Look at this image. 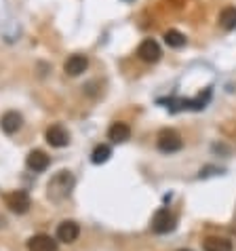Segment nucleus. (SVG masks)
Returning a JSON list of instances; mask_svg holds the SVG:
<instances>
[{"mask_svg": "<svg viewBox=\"0 0 236 251\" xmlns=\"http://www.w3.org/2000/svg\"><path fill=\"white\" fill-rule=\"evenodd\" d=\"M110 156H112V148H110L108 144H99V146H95V150L91 154V160L95 165H101V163H106Z\"/></svg>", "mask_w": 236, "mask_h": 251, "instance_id": "dca6fc26", "label": "nucleus"}, {"mask_svg": "<svg viewBox=\"0 0 236 251\" xmlns=\"http://www.w3.org/2000/svg\"><path fill=\"white\" fill-rule=\"evenodd\" d=\"M108 137L112 139L114 144H124V142H127V139L131 137L129 125H124V123H114L112 127L108 129Z\"/></svg>", "mask_w": 236, "mask_h": 251, "instance_id": "f8f14e48", "label": "nucleus"}, {"mask_svg": "<svg viewBox=\"0 0 236 251\" xmlns=\"http://www.w3.org/2000/svg\"><path fill=\"white\" fill-rule=\"evenodd\" d=\"M74 186H76V179H74V176L70 171H66V169L57 171L51 179H48V184H47V197L51 201H55V203L66 201L72 194Z\"/></svg>", "mask_w": 236, "mask_h": 251, "instance_id": "f257e3e1", "label": "nucleus"}, {"mask_svg": "<svg viewBox=\"0 0 236 251\" xmlns=\"http://www.w3.org/2000/svg\"><path fill=\"white\" fill-rule=\"evenodd\" d=\"M45 137H47L48 146H53V148H66V146L70 144V133H68L61 125H53V127H48Z\"/></svg>", "mask_w": 236, "mask_h": 251, "instance_id": "423d86ee", "label": "nucleus"}, {"mask_svg": "<svg viewBox=\"0 0 236 251\" xmlns=\"http://www.w3.org/2000/svg\"><path fill=\"white\" fill-rule=\"evenodd\" d=\"M6 207L15 213H27V209L32 207V201H30V194L25 190H15V192H9L6 194Z\"/></svg>", "mask_w": 236, "mask_h": 251, "instance_id": "20e7f679", "label": "nucleus"}, {"mask_svg": "<svg viewBox=\"0 0 236 251\" xmlns=\"http://www.w3.org/2000/svg\"><path fill=\"white\" fill-rule=\"evenodd\" d=\"M186 34H182L179 30H166L165 32V43L169 45L171 49H182L186 45Z\"/></svg>", "mask_w": 236, "mask_h": 251, "instance_id": "2eb2a0df", "label": "nucleus"}, {"mask_svg": "<svg viewBox=\"0 0 236 251\" xmlns=\"http://www.w3.org/2000/svg\"><path fill=\"white\" fill-rule=\"evenodd\" d=\"M87 68H89V59L85 55H78V53L72 55V57H68L66 64H64V70H66L68 76H80L82 72H87Z\"/></svg>", "mask_w": 236, "mask_h": 251, "instance_id": "9d476101", "label": "nucleus"}, {"mask_svg": "<svg viewBox=\"0 0 236 251\" xmlns=\"http://www.w3.org/2000/svg\"><path fill=\"white\" fill-rule=\"evenodd\" d=\"M161 47H158L156 40H152V38H145L143 43L137 47V57H140L142 61H145V64H156L158 59H161Z\"/></svg>", "mask_w": 236, "mask_h": 251, "instance_id": "39448f33", "label": "nucleus"}, {"mask_svg": "<svg viewBox=\"0 0 236 251\" xmlns=\"http://www.w3.org/2000/svg\"><path fill=\"white\" fill-rule=\"evenodd\" d=\"M179 251H190V249H179Z\"/></svg>", "mask_w": 236, "mask_h": 251, "instance_id": "a211bd4d", "label": "nucleus"}, {"mask_svg": "<svg viewBox=\"0 0 236 251\" xmlns=\"http://www.w3.org/2000/svg\"><path fill=\"white\" fill-rule=\"evenodd\" d=\"M78 234H80V226L76 224L74 220H64L57 226V232H55L57 241H61V243H74L78 239Z\"/></svg>", "mask_w": 236, "mask_h": 251, "instance_id": "0eeeda50", "label": "nucleus"}, {"mask_svg": "<svg viewBox=\"0 0 236 251\" xmlns=\"http://www.w3.org/2000/svg\"><path fill=\"white\" fill-rule=\"evenodd\" d=\"M205 251H232V241L224 239V236H209L203 243Z\"/></svg>", "mask_w": 236, "mask_h": 251, "instance_id": "ddd939ff", "label": "nucleus"}, {"mask_svg": "<svg viewBox=\"0 0 236 251\" xmlns=\"http://www.w3.org/2000/svg\"><path fill=\"white\" fill-rule=\"evenodd\" d=\"M0 127H2V131L6 135L17 133V131L24 127V116L19 112H15V110H9V112H4L2 118H0Z\"/></svg>", "mask_w": 236, "mask_h": 251, "instance_id": "6e6552de", "label": "nucleus"}, {"mask_svg": "<svg viewBox=\"0 0 236 251\" xmlns=\"http://www.w3.org/2000/svg\"><path fill=\"white\" fill-rule=\"evenodd\" d=\"M124 2H135V0H124Z\"/></svg>", "mask_w": 236, "mask_h": 251, "instance_id": "f3484780", "label": "nucleus"}, {"mask_svg": "<svg viewBox=\"0 0 236 251\" xmlns=\"http://www.w3.org/2000/svg\"><path fill=\"white\" fill-rule=\"evenodd\" d=\"M48 165H51V158H48L43 150H32L30 154H27V167H30L32 171H47Z\"/></svg>", "mask_w": 236, "mask_h": 251, "instance_id": "9b49d317", "label": "nucleus"}, {"mask_svg": "<svg viewBox=\"0 0 236 251\" xmlns=\"http://www.w3.org/2000/svg\"><path fill=\"white\" fill-rule=\"evenodd\" d=\"M156 146H158V150L165 152V154H173V152H177V150H182V137H179L177 131H173V129H163L161 133H158L156 137Z\"/></svg>", "mask_w": 236, "mask_h": 251, "instance_id": "f03ea898", "label": "nucleus"}, {"mask_svg": "<svg viewBox=\"0 0 236 251\" xmlns=\"http://www.w3.org/2000/svg\"><path fill=\"white\" fill-rule=\"evenodd\" d=\"M27 251H57V241L48 234H34L27 241Z\"/></svg>", "mask_w": 236, "mask_h": 251, "instance_id": "1a4fd4ad", "label": "nucleus"}, {"mask_svg": "<svg viewBox=\"0 0 236 251\" xmlns=\"http://www.w3.org/2000/svg\"><path fill=\"white\" fill-rule=\"evenodd\" d=\"M175 228V215H173L169 209H158L152 218V230L156 234H166Z\"/></svg>", "mask_w": 236, "mask_h": 251, "instance_id": "7ed1b4c3", "label": "nucleus"}, {"mask_svg": "<svg viewBox=\"0 0 236 251\" xmlns=\"http://www.w3.org/2000/svg\"><path fill=\"white\" fill-rule=\"evenodd\" d=\"M219 25L224 30H236V6H226L219 13Z\"/></svg>", "mask_w": 236, "mask_h": 251, "instance_id": "4468645a", "label": "nucleus"}]
</instances>
